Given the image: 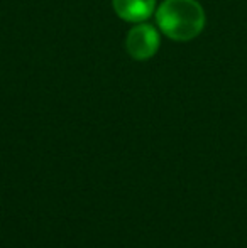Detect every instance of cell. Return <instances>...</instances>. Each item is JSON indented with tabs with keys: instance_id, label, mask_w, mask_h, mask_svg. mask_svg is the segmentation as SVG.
<instances>
[{
	"instance_id": "obj_2",
	"label": "cell",
	"mask_w": 247,
	"mask_h": 248,
	"mask_svg": "<svg viewBox=\"0 0 247 248\" xmlns=\"http://www.w3.org/2000/svg\"><path fill=\"white\" fill-rule=\"evenodd\" d=\"M125 47L132 59L146 61L151 59L159 49V32L151 24H137L134 29L129 31Z\"/></svg>"
},
{
	"instance_id": "obj_1",
	"label": "cell",
	"mask_w": 247,
	"mask_h": 248,
	"mask_svg": "<svg viewBox=\"0 0 247 248\" xmlns=\"http://www.w3.org/2000/svg\"><path fill=\"white\" fill-rule=\"evenodd\" d=\"M156 20L166 37L186 43L205 27V10L197 0H165L156 10Z\"/></svg>"
},
{
	"instance_id": "obj_3",
	"label": "cell",
	"mask_w": 247,
	"mask_h": 248,
	"mask_svg": "<svg viewBox=\"0 0 247 248\" xmlns=\"http://www.w3.org/2000/svg\"><path fill=\"white\" fill-rule=\"evenodd\" d=\"M112 3L120 19L135 24L148 20L156 9V0H112Z\"/></svg>"
}]
</instances>
